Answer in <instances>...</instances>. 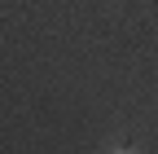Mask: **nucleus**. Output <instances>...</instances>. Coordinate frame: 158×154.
<instances>
[{"mask_svg": "<svg viewBox=\"0 0 158 154\" xmlns=\"http://www.w3.org/2000/svg\"><path fill=\"white\" fill-rule=\"evenodd\" d=\"M110 154H136V150H123V145H114V150H110Z\"/></svg>", "mask_w": 158, "mask_h": 154, "instance_id": "f257e3e1", "label": "nucleus"}]
</instances>
